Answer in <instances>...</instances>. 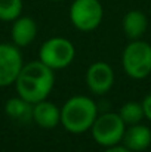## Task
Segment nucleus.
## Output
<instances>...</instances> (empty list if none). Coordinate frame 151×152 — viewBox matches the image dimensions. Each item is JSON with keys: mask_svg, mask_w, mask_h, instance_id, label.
<instances>
[{"mask_svg": "<svg viewBox=\"0 0 151 152\" xmlns=\"http://www.w3.org/2000/svg\"><path fill=\"white\" fill-rule=\"evenodd\" d=\"M22 0H0V21L9 22L21 16Z\"/></svg>", "mask_w": 151, "mask_h": 152, "instance_id": "nucleus-15", "label": "nucleus"}, {"mask_svg": "<svg viewBox=\"0 0 151 152\" xmlns=\"http://www.w3.org/2000/svg\"><path fill=\"white\" fill-rule=\"evenodd\" d=\"M119 115H120V118L123 120V123L126 126L138 124V123H141L142 118H145L144 117V111H142V105L135 101L124 102L120 106Z\"/></svg>", "mask_w": 151, "mask_h": 152, "instance_id": "nucleus-14", "label": "nucleus"}, {"mask_svg": "<svg viewBox=\"0 0 151 152\" xmlns=\"http://www.w3.org/2000/svg\"><path fill=\"white\" fill-rule=\"evenodd\" d=\"M37 36V24L30 16H19L13 21L12 27V40L15 46L25 48L34 42Z\"/></svg>", "mask_w": 151, "mask_h": 152, "instance_id": "nucleus-11", "label": "nucleus"}, {"mask_svg": "<svg viewBox=\"0 0 151 152\" xmlns=\"http://www.w3.org/2000/svg\"><path fill=\"white\" fill-rule=\"evenodd\" d=\"M4 111L7 117L19 123H28L33 120V103L27 102L21 96L9 99L4 105Z\"/></svg>", "mask_w": 151, "mask_h": 152, "instance_id": "nucleus-13", "label": "nucleus"}, {"mask_svg": "<svg viewBox=\"0 0 151 152\" xmlns=\"http://www.w3.org/2000/svg\"><path fill=\"white\" fill-rule=\"evenodd\" d=\"M86 86L95 95H105L114 84V71L107 62H94L86 71Z\"/></svg>", "mask_w": 151, "mask_h": 152, "instance_id": "nucleus-8", "label": "nucleus"}, {"mask_svg": "<svg viewBox=\"0 0 151 152\" xmlns=\"http://www.w3.org/2000/svg\"><path fill=\"white\" fill-rule=\"evenodd\" d=\"M123 146L132 152H144L151 145V130L144 124H132L126 127L122 139Z\"/></svg>", "mask_w": 151, "mask_h": 152, "instance_id": "nucleus-9", "label": "nucleus"}, {"mask_svg": "<svg viewBox=\"0 0 151 152\" xmlns=\"http://www.w3.org/2000/svg\"><path fill=\"white\" fill-rule=\"evenodd\" d=\"M96 117L98 106L89 96H73L61 108V124L73 134H80L91 130Z\"/></svg>", "mask_w": 151, "mask_h": 152, "instance_id": "nucleus-2", "label": "nucleus"}, {"mask_svg": "<svg viewBox=\"0 0 151 152\" xmlns=\"http://www.w3.org/2000/svg\"><path fill=\"white\" fill-rule=\"evenodd\" d=\"M22 66V56L18 46L0 45V87L13 84Z\"/></svg>", "mask_w": 151, "mask_h": 152, "instance_id": "nucleus-7", "label": "nucleus"}, {"mask_svg": "<svg viewBox=\"0 0 151 152\" xmlns=\"http://www.w3.org/2000/svg\"><path fill=\"white\" fill-rule=\"evenodd\" d=\"M33 121L42 129H55L61 123V108L48 99L33 105Z\"/></svg>", "mask_w": 151, "mask_h": 152, "instance_id": "nucleus-10", "label": "nucleus"}, {"mask_svg": "<svg viewBox=\"0 0 151 152\" xmlns=\"http://www.w3.org/2000/svg\"><path fill=\"white\" fill-rule=\"evenodd\" d=\"M104 19V7L99 0H74L70 6V21L79 31L91 33Z\"/></svg>", "mask_w": 151, "mask_h": 152, "instance_id": "nucleus-6", "label": "nucleus"}, {"mask_svg": "<svg viewBox=\"0 0 151 152\" xmlns=\"http://www.w3.org/2000/svg\"><path fill=\"white\" fill-rule=\"evenodd\" d=\"M141 105H142L144 117H145L147 120H150V121H151V93H150V95H147V96L142 99Z\"/></svg>", "mask_w": 151, "mask_h": 152, "instance_id": "nucleus-16", "label": "nucleus"}, {"mask_svg": "<svg viewBox=\"0 0 151 152\" xmlns=\"http://www.w3.org/2000/svg\"><path fill=\"white\" fill-rule=\"evenodd\" d=\"M122 28L127 39H141L148 28V18L141 10H129L122 19Z\"/></svg>", "mask_w": 151, "mask_h": 152, "instance_id": "nucleus-12", "label": "nucleus"}, {"mask_svg": "<svg viewBox=\"0 0 151 152\" xmlns=\"http://www.w3.org/2000/svg\"><path fill=\"white\" fill-rule=\"evenodd\" d=\"M74 58L76 48L65 37H52L40 46L39 50V59L53 71L70 66Z\"/></svg>", "mask_w": 151, "mask_h": 152, "instance_id": "nucleus-4", "label": "nucleus"}, {"mask_svg": "<svg viewBox=\"0 0 151 152\" xmlns=\"http://www.w3.org/2000/svg\"><path fill=\"white\" fill-rule=\"evenodd\" d=\"M91 132L94 140L98 145L104 148H110L122 142L123 134L126 132V124L123 123L119 114L105 112L96 117Z\"/></svg>", "mask_w": 151, "mask_h": 152, "instance_id": "nucleus-5", "label": "nucleus"}, {"mask_svg": "<svg viewBox=\"0 0 151 152\" xmlns=\"http://www.w3.org/2000/svg\"><path fill=\"white\" fill-rule=\"evenodd\" d=\"M16 93L30 103H37L48 99L53 86L55 74L53 69L45 65L40 59L28 62L22 66L16 81Z\"/></svg>", "mask_w": 151, "mask_h": 152, "instance_id": "nucleus-1", "label": "nucleus"}, {"mask_svg": "<svg viewBox=\"0 0 151 152\" xmlns=\"http://www.w3.org/2000/svg\"><path fill=\"white\" fill-rule=\"evenodd\" d=\"M104 152H132V151H129V149H127L126 146H123V145H114V146L105 148Z\"/></svg>", "mask_w": 151, "mask_h": 152, "instance_id": "nucleus-17", "label": "nucleus"}, {"mask_svg": "<svg viewBox=\"0 0 151 152\" xmlns=\"http://www.w3.org/2000/svg\"><path fill=\"white\" fill-rule=\"evenodd\" d=\"M50 1H64V0H50Z\"/></svg>", "mask_w": 151, "mask_h": 152, "instance_id": "nucleus-18", "label": "nucleus"}, {"mask_svg": "<svg viewBox=\"0 0 151 152\" xmlns=\"http://www.w3.org/2000/svg\"><path fill=\"white\" fill-rule=\"evenodd\" d=\"M123 71L133 80H144L151 74V45L132 40L122 53Z\"/></svg>", "mask_w": 151, "mask_h": 152, "instance_id": "nucleus-3", "label": "nucleus"}]
</instances>
